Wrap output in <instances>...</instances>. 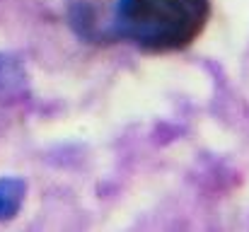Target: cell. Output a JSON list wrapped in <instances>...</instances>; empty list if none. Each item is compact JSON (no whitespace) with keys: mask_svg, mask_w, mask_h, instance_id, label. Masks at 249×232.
Wrapping results in <instances>:
<instances>
[{"mask_svg":"<svg viewBox=\"0 0 249 232\" xmlns=\"http://www.w3.org/2000/svg\"><path fill=\"white\" fill-rule=\"evenodd\" d=\"M211 19V0H116L114 36L145 54L191 46Z\"/></svg>","mask_w":249,"mask_h":232,"instance_id":"1","label":"cell"},{"mask_svg":"<svg viewBox=\"0 0 249 232\" xmlns=\"http://www.w3.org/2000/svg\"><path fill=\"white\" fill-rule=\"evenodd\" d=\"M27 196V184L19 177H0V220H10L19 213Z\"/></svg>","mask_w":249,"mask_h":232,"instance_id":"2","label":"cell"}]
</instances>
